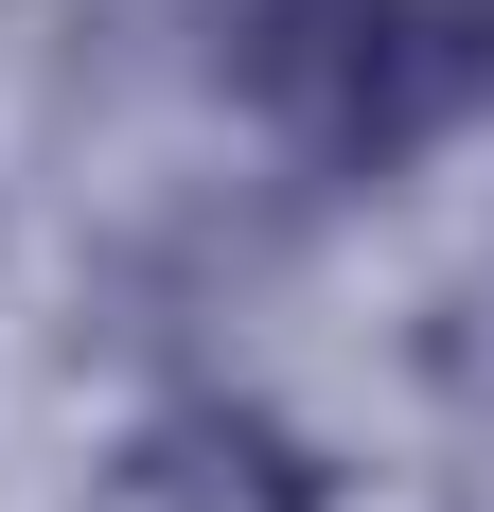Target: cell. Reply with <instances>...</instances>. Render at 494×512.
<instances>
[{
  "label": "cell",
  "mask_w": 494,
  "mask_h": 512,
  "mask_svg": "<svg viewBox=\"0 0 494 512\" xmlns=\"http://www.w3.org/2000/svg\"><path fill=\"white\" fill-rule=\"evenodd\" d=\"M230 89L283 124L300 159H424L442 124L494 106V0H247Z\"/></svg>",
  "instance_id": "1"
},
{
  "label": "cell",
  "mask_w": 494,
  "mask_h": 512,
  "mask_svg": "<svg viewBox=\"0 0 494 512\" xmlns=\"http://www.w3.org/2000/svg\"><path fill=\"white\" fill-rule=\"evenodd\" d=\"M71 512H336V495H318V460H300L265 407L195 389V407H142V424H124Z\"/></svg>",
  "instance_id": "2"
},
{
  "label": "cell",
  "mask_w": 494,
  "mask_h": 512,
  "mask_svg": "<svg viewBox=\"0 0 494 512\" xmlns=\"http://www.w3.org/2000/svg\"><path fill=\"white\" fill-rule=\"evenodd\" d=\"M424 371H442L459 407L494 424V248H477V265H459V283H442V318H424Z\"/></svg>",
  "instance_id": "3"
}]
</instances>
